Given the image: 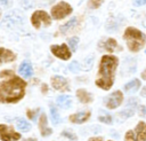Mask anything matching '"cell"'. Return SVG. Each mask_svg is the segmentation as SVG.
Masks as SVG:
<instances>
[{
    "mask_svg": "<svg viewBox=\"0 0 146 141\" xmlns=\"http://www.w3.org/2000/svg\"><path fill=\"white\" fill-rule=\"evenodd\" d=\"M26 81L22 78L14 76L7 80L0 81V102L16 103L23 99L25 94Z\"/></svg>",
    "mask_w": 146,
    "mask_h": 141,
    "instance_id": "obj_1",
    "label": "cell"
},
{
    "mask_svg": "<svg viewBox=\"0 0 146 141\" xmlns=\"http://www.w3.org/2000/svg\"><path fill=\"white\" fill-rule=\"evenodd\" d=\"M119 65V58L113 55H104L99 63L96 85L104 91H108L114 83L115 70Z\"/></svg>",
    "mask_w": 146,
    "mask_h": 141,
    "instance_id": "obj_2",
    "label": "cell"
},
{
    "mask_svg": "<svg viewBox=\"0 0 146 141\" xmlns=\"http://www.w3.org/2000/svg\"><path fill=\"white\" fill-rule=\"evenodd\" d=\"M123 38L127 41L128 48L133 53L139 52L145 46V41H146L145 34L136 28H132V26L127 28L125 31H124Z\"/></svg>",
    "mask_w": 146,
    "mask_h": 141,
    "instance_id": "obj_3",
    "label": "cell"
},
{
    "mask_svg": "<svg viewBox=\"0 0 146 141\" xmlns=\"http://www.w3.org/2000/svg\"><path fill=\"white\" fill-rule=\"evenodd\" d=\"M124 141H146V124L139 122L135 130L125 133Z\"/></svg>",
    "mask_w": 146,
    "mask_h": 141,
    "instance_id": "obj_4",
    "label": "cell"
},
{
    "mask_svg": "<svg viewBox=\"0 0 146 141\" xmlns=\"http://www.w3.org/2000/svg\"><path fill=\"white\" fill-rule=\"evenodd\" d=\"M31 23L35 29H40L42 24L44 26H49L51 24V18L44 10H36L31 16Z\"/></svg>",
    "mask_w": 146,
    "mask_h": 141,
    "instance_id": "obj_5",
    "label": "cell"
},
{
    "mask_svg": "<svg viewBox=\"0 0 146 141\" xmlns=\"http://www.w3.org/2000/svg\"><path fill=\"white\" fill-rule=\"evenodd\" d=\"M71 13H72V7L65 1H60L51 8V16L55 19H62L67 15H70Z\"/></svg>",
    "mask_w": 146,
    "mask_h": 141,
    "instance_id": "obj_6",
    "label": "cell"
},
{
    "mask_svg": "<svg viewBox=\"0 0 146 141\" xmlns=\"http://www.w3.org/2000/svg\"><path fill=\"white\" fill-rule=\"evenodd\" d=\"M21 139V134L15 132L11 126L0 124V140L1 141H17Z\"/></svg>",
    "mask_w": 146,
    "mask_h": 141,
    "instance_id": "obj_7",
    "label": "cell"
},
{
    "mask_svg": "<svg viewBox=\"0 0 146 141\" xmlns=\"http://www.w3.org/2000/svg\"><path fill=\"white\" fill-rule=\"evenodd\" d=\"M50 50H51V53L56 56V57H58V58H60V60H68L70 57H71V50H70V48L67 47V45L66 44H62V45H52L51 47H50Z\"/></svg>",
    "mask_w": 146,
    "mask_h": 141,
    "instance_id": "obj_8",
    "label": "cell"
},
{
    "mask_svg": "<svg viewBox=\"0 0 146 141\" xmlns=\"http://www.w3.org/2000/svg\"><path fill=\"white\" fill-rule=\"evenodd\" d=\"M123 101V94L120 91L113 92L108 97H106L105 104L108 109H116Z\"/></svg>",
    "mask_w": 146,
    "mask_h": 141,
    "instance_id": "obj_9",
    "label": "cell"
},
{
    "mask_svg": "<svg viewBox=\"0 0 146 141\" xmlns=\"http://www.w3.org/2000/svg\"><path fill=\"white\" fill-rule=\"evenodd\" d=\"M51 85L55 89L60 91V92H66L70 91V86H68V81L60 76H54L51 78Z\"/></svg>",
    "mask_w": 146,
    "mask_h": 141,
    "instance_id": "obj_10",
    "label": "cell"
},
{
    "mask_svg": "<svg viewBox=\"0 0 146 141\" xmlns=\"http://www.w3.org/2000/svg\"><path fill=\"white\" fill-rule=\"evenodd\" d=\"M90 115H91L90 110H86V111H82V112H76V113L70 116V120L72 123H75V124H82V123H84L89 119Z\"/></svg>",
    "mask_w": 146,
    "mask_h": 141,
    "instance_id": "obj_11",
    "label": "cell"
},
{
    "mask_svg": "<svg viewBox=\"0 0 146 141\" xmlns=\"http://www.w3.org/2000/svg\"><path fill=\"white\" fill-rule=\"evenodd\" d=\"M15 60H16L15 53H13L9 49H6V48L0 47V64H2V63H9V62H13Z\"/></svg>",
    "mask_w": 146,
    "mask_h": 141,
    "instance_id": "obj_12",
    "label": "cell"
},
{
    "mask_svg": "<svg viewBox=\"0 0 146 141\" xmlns=\"http://www.w3.org/2000/svg\"><path fill=\"white\" fill-rule=\"evenodd\" d=\"M47 116L46 113H41L40 118H39V128H40V132L42 134V136H48L51 134V130L47 127Z\"/></svg>",
    "mask_w": 146,
    "mask_h": 141,
    "instance_id": "obj_13",
    "label": "cell"
},
{
    "mask_svg": "<svg viewBox=\"0 0 146 141\" xmlns=\"http://www.w3.org/2000/svg\"><path fill=\"white\" fill-rule=\"evenodd\" d=\"M57 105H59L60 108H65L68 109L72 105V97L70 95H59L56 100Z\"/></svg>",
    "mask_w": 146,
    "mask_h": 141,
    "instance_id": "obj_14",
    "label": "cell"
},
{
    "mask_svg": "<svg viewBox=\"0 0 146 141\" xmlns=\"http://www.w3.org/2000/svg\"><path fill=\"white\" fill-rule=\"evenodd\" d=\"M18 72H19V73H21L23 77L29 78V77H31V76H32V73H33L32 65H31L30 63H27V62H23V63L19 65Z\"/></svg>",
    "mask_w": 146,
    "mask_h": 141,
    "instance_id": "obj_15",
    "label": "cell"
},
{
    "mask_svg": "<svg viewBox=\"0 0 146 141\" xmlns=\"http://www.w3.org/2000/svg\"><path fill=\"white\" fill-rule=\"evenodd\" d=\"M76 96H78L79 101L82 102V103H89L92 100L91 94L89 92H87L86 89H83V88H80V89L76 91Z\"/></svg>",
    "mask_w": 146,
    "mask_h": 141,
    "instance_id": "obj_16",
    "label": "cell"
},
{
    "mask_svg": "<svg viewBox=\"0 0 146 141\" xmlns=\"http://www.w3.org/2000/svg\"><path fill=\"white\" fill-rule=\"evenodd\" d=\"M104 48H105L107 52H110V53H112V52H114V50H116V49H121V47L117 45L116 40L113 39V38H108V39L105 41Z\"/></svg>",
    "mask_w": 146,
    "mask_h": 141,
    "instance_id": "obj_17",
    "label": "cell"
},
{
    "mask_svg": "<svg viewBox=\"0 0 146 141\" xmlns=\"http://www.w3.org/2000/svg\"><path fill=\"white\" fill-rule=\"evenodd\" d=\"M76 17H74V18H72V19H70V21H67L65 24H63L60 28H59V30H60V32L62 33H67V32H70L71 30H73V28L76 25Z\"/></svg>",
    "mask_w": 146,
    "mask_h": 141,
    "instance_id": "obj_18",
    "label": "cell"
},
{
    "mask_svg": "<svg viewBox=\"0 0 146 141\" xmlns=\"http://www.w3.org/2000/svg\"><path fill=\"white\" fill-rule=\"evenodd\" d=\"M140 87V80L139 79H132L128 84L124 85V89L127 92H135Z\"/></svg>",
    "mask_w": 146,
    "mask_h": 141,
    "instance_id": "obj_19",
    "label": "cell"
},
{
    "mask_svg": "<svg viewBox=\"0 0 146 141\" xmlns=\"http://www.w3.org/2000/svg\"><path fill=\"white\" fill-rule=\"evenodd\" d=\"M17 127L23 132H27L31 130V125L25 119H18L17 120Z\"/></svg>",
    "mask_w": 146,
    "mask_h": 141,
    "instance_id": "obj_20",
    "label": "cell"
},
{
    "mask_svg": "<svg viewBox=\"0 0 146 141\" xmlns=\"http://www.w3.org/2000/svg\"><path fill=\"white\" fill-rule=\"evenodd\" d=\"M50 113H51V120H52V123L54 124H58L60 122V117H59V115H58V112H57V110H56V108L54 105L50 107Z\"/></svg>",
    "mask_w": 146,
    "mask_h": 141,
    "instance_id": "obj_21",
    "label": "cell"
},
{
    "mask_svg": "<svg viewBox=\"0 0 146 141\" xmlns=\"http://www.w3.org/2000/svg\"><path fill=\"white\" fill-rule=\"evenodd\" d=\"M127 108H128V107H127ZM133 112H135V108H133V107H129L128 109H125V110H123L122 112H120L119 116H120L122 119H124V118H128V117L132 116Z\"/></svg>",
    "mask_w": 146,
    "mask_h": 141,
    "instance_id": "obj_22",
    "label": "cell"
},
{
    "mask_svg": "<svg viewBox=\"0 0 146 141\" xmlns=\"http://www.w3.org/2000/svg\"><path fill=\"white\" fill-rule=\"evenodd\" d=\"M103 2H104V0H89V1H88V7H89V8H92V9H96V8H98Z\"/></svg>",
    "mask_w": 146,
    "mask_h": 141,
    "instance_id": "obj_23",
    "label": "cell"
},
{
    "mask_svg": "<svg viewBox=\"0 0 146 141\" xmlns=\"http://www.w3.org/2000/svg\"><path fill=\"white\" fill-rule=\"evenodd\" d=\"M78 42H79V38H78V37H73V38H71V39L68 40V44H70V46H71V48H72L73 52L76 49Z\"/></svg>",
    "mask_w": 146,
    "mask_h": 141,
    "instance_id": "obj_24",
    "label": "cell"
},
{
    "mask_svg": "<svg viewBox=\"0 0 146 141\" xmlns=\"http://www.w3.org/2000/svg\"><path fill=\"white\" fill-rule=\"evenodd\" d=\"M68 69H70L72 72H79V71H80V64H79L76 61H73V62L68 65Z\"/></svg>",
    "mask_w": 146,
    "mask_h": 141,
    "instance_id": "obj_25",
    "label": "cell"
},
{
    "mask_svg": "<svg viewBox=\"0 0 146 141\" xmlns=\"http://www.w3.org/2000/svg\"><path fill=\"white\" fill-rule=\"evenodd\" d=\"M98 119H99V122H103V123H106V124H111V123H112V117H111L110 115L99 116Z\"/></svg>",
    "mask_w": 146,
    "mask_h": 141,
    "instance_id": "obj_26",
    "label": "cell"
},
{
    "mask_svg": "<svg viewBox=\"0 0 146 141\" xmlns=\"http://www.w3.org/2000/svg\"><path fill=\"white\" fill-rule=\"evenodd\" d=\"M38 111H39V109H34V110H27V111H26V115H27V117H29L30 119L34 120V119H35V116H36V113H38Z\"/></svg>",
    "mask_w": 146,
    "mask_h": 141,
    "instance_id": "obj_27",
    "label": "cell"
},
{
    "mask_svg": "<svg viewBox=\"0 0 146 141\" xmlns=\"http://www.w3.org/2000/svg\"><path fill=\"white\" fill-rule=\"evenodd\" d=\"M14 72L11 70H3L0 72V78H3V77H9V76H13Z\"/></svg>",
    "mask_w": 146,
    "mask_h": 141,
    "instance_id": "obj_28",
    "label": "cell"
},
{
    "mask_svg": "<svg viewBox=\"0 0 146 141\" xmlns=\"http://www.w3.org/2000/svg\"><path fill=\"white\" fill-rule=\"evenodd\" d=\"M62 135H64V136H66V138H68V139H71V140H76L75 134L70 133V132H67V131H64V132L62 133Z\"/></svg>",
    "mask_w": 146,
    "mask_h": 141,
    "instance_id": "obj_29",
    "label": "cell"
},
{
    "mask_svg": "<svg viewBox=\"0 0 146 141\" xmlns=\"http://www.w3.org/2000/svg\"><path fill=\"white\" fill-rule=\"evenodd\" d=\"M92 60H94V57L92 56H89L87 60H86V69L88 70V69H90L91 68V65H92Z\"/></svg>",
    "mask_w": 146,
    "mask_h": 141,
    "instance_id": "obj_30",
    "label": "cell"
},
{
    "mask_svg": "<svg viewBox=\"0 0 146 141\" xmlns=\"http://www.w3.org/2000/svg\"><path fill=\"white\" fill-rule=\"evenodd\" d=\"M11 2H13V0H0V3L3 6V7H10L11 6Z\"/></svg>",
    "mask_w": 146,
    "mask_h": 141,
    "instance_id": "obj_31",
    "label": "cell"
},
{
    "mask_svg": "<svg viewBox=\"0 0 146 141\" xmlns=\"http://www.w3.org/2000/svg\"><path fill=\"white\" fill-rule=\"evenodd\" d=\"M145 2H146V0H136L135 5L136 6H143V5H145Z\"/></svg>",
    "mask_w": 146,
    "mask_h": 141,
    "instance_id": "obj_32",
    "label": "cell"
},
{
    "mask_svg": "<svg viewBox=\"0 0 146 141\" xmlns=\"http://www.w3.org/2000/svg\"><path fill=\"white\" fill-rule=\"evenodd\" d=\"M89 141H103V138L100 136H96V138H90Z\"/></svg>",
    "mask_w": 146,
    "mask_h": 141,
    "instance_id": "obj_33",
    "label": "cell"
},
{
    "mask_svg": "<svg viewBox=\"0 0 146 141\" xmlns=\"http://www.w3.org/2000/svg\"><path fill=\"white\" fill-rule=\"evenodd\" d=\"M47 91H48V87H47V85H44V84H43V85H42V92H43V93H46Z\"/></svg>",
    "mask_w": 146,
    "mask_h": 141,
    "instance_id": "obj_34",
    "label": "cell"
},
{
    "mask_svg": "<svg viewBox=\"0 0 146 141\" xmlns=\"http://www.w3.org/2000/svg\"><path fill=\"white\" fill-rule=\"evenodd\" d=\"M23 141H36V139L35 138H27V139H25Z\"/></svg>",
    "mask_w": 146,
    "mask_h": 141,
    "instance_id": "obj_35",
    "label": "cell"
},
{
    "mask_svg": "<svg viewBox=\"0 0 146 141\" xmlns=\"http://www.w3.org/2000/svg\"><path fill=\"white\" fill-rule=\"evenodd\" d=\"M140 112H141V116L145 115V107H141V111H140Z\"/></svg>",
    "mask_w": 146,
    "mask_h": 141,
    "instance_id": "obj_36",
    "label": "cell"
},
{
    "mask_svg": "<svg viewBox=\"0 0 146 141\" xmlns=\"http://www.w3.org/2000/svg\"><path fill=\"white\" fill-rule=\"evenodd\" d=\"M0 17H1V10H0Z\"/></svg>",
    "mask_w": 146,
    "mask_h": 141,
    "instance_id": "obj_37",
    "label": "cell"
}]
</instances>
